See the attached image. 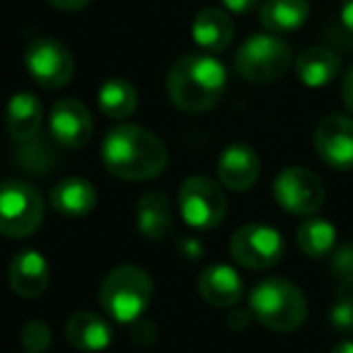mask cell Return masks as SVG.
Returning <instances> with one entry per match:
<instances>
[{
    "mask_svg": "<svg viewBox=\"0 0 353 353\" xmlns=\"http://www.w3.org/2000/svg\"><path fill=\"white\" fill-rule=\"evenodd\" d=\"M44 221V199L22 179L0 184V235L10 240L30 237Z\"/></svg>",
    "mask_w": 353,
    "mask_h": 353,
    "instance_id": "8992f818",
    "label": "cell"
},
{
    "mask_svg": "<svg viewBox=\"0 0 353 353\" xmlns=\"http://www.w3.org/2000/svg\"><path fill=\"white\" fill-rule=\"evenodd\" d=\"M274 199L283 211L310 218L324 203V184L307 167H288L274 179Z\"/></svg>",
    "mask_w": 353,
    "mask_h": 353,
    "instance_id": "9c48e42d",
    "label": "cell"
},
{
    "mask_svg": "<svg viewBox=\"0 0 353 353\" xmlns=\"http://www.w3.org/2000/svg\"><path fill=\"white\" fill-rule=\"evenodd\" d=\"M295 242L305 256L322 259L336 250V228L324 218L310 216L300 223L298 232H295Z\"/></svg>",
    "mask_w": 353,
    "mask_h": 353,
    "instance_id": "603a6c76",
    "label": "cell"
},
{
    "mask_svg": "<svg viewBox=\"0 0 353 353\" xmlns=\"http://www.w3.org/2000/svg\"><path fill=\"white\" fill-rule=\"evenodd\" d=\"M92 117L80 99L65 97L49 114V133L63 148H85L92 138Z\"/></svg>",
    "mask_w": 353,
    "mask_h": 353,
    "instance_id": "7c38bea8",
    "label": "cell"
},
{
    "mask_svg": "<svg viewBox=\"0 0 353 353\" xmlns=\"http://www.w3.org/2000/svg\"><path fill=\"white\" fill-rule=\"evenodd\" d=\"M99 109L109 119H128L138 107V92L126 78H109L97 94Z\"/></svg>",
    "mask_w": 353,
    "mask_h": 353,
    "instance_id": "cb8c5ba5",
    "label": "cell"
},
{
    "mask_svg": "<svg viewBox=\"0 0 353 353\" xmlns=\"http://www.w3.org/2000/svg\"><path fill=\"white\" fill-rule=\"evenodd\" d=\"M247 322H250V314L245 312V310H232L230 317H228V324H230V329H245Z\"/></svg>",
    "mask_w": 353,
    "mask_h": 353,
    "instance_id": "d6a6232c",
    "label": "cell"
},
{
    "mask_svg": "<svg viewBox=\"0 0 353 353\" xmlns=\"http://www.w3.org/2000/svg\"><path fill=\"white\" fill-rule=\"evenodd\" d=\"M223 8L230 12H235V15H247V12L256 10L259 8L261 0H221Z\"/></svg>",
    "mask_w": 353,
    "mask_h": 353,
    "instance_id": "f1b7e54d",
    "label": "cell"
},
{
    "mask_svg": "<svg viewBox=\"0 0 353 353\" xmlns=\"http://www.w3.org/2000/svg\"><path fill=\"white\" fill-rule=\"evenodd\" d=\"M92 0H49V6L59 8V10H65V12H75V10H83L88 8Z\"/></svg>",
    "mask_w": 353,
    "mask_h": 353,
    "instance_id": "f546056e",
    "label": "cell"
},
{
    "mask_svg": "<svg viewBox=\"0 0 353 353\" xmlns=\"http://www.w3.org/2000/svg\"><path fill=\"white\" fill-rule=\"evenodd\" d=\"M176 203L184 223L194 230H213L228 213V196L221 182L206 174H192L184 179L176 194Z\"/></svg>",
    "mask_w": 353,
    "mask_h": 353,
    "instance_id": "52a82bcc",
    "label": "cell"
},
{
    "mask_svg": "<svg viewBox=\"0 0 353 353\" xmlns=\"http://www.w3.org/2000/svg\"><path fill=\"white\" fill-rule=\"evenodd\" d=\"M176 250H179V254L187 256V259H199V256L203 254V245L192 235L182 237V240L176 242Z\"/></svg>",
    "mask_w": 353,
    "mask_h": 353,
    "instance_id": "83f0119b",
    "label": "cell"
},
{
    "mask_svg": "<svg viewBox=\"0 0 353 353\" xmlns=\"http://www.w3.org/2000/svg\"><path fill=\"white\" fill-rule=\"evenodd\" d=\"M65 336L70 346H75L83 353H102L112 343V327L107 319L90 310H80L65 324Z\"/></svg>",
    "mask_w": 353,
    "mask_h": 353,
    "instance_id": "e0dca14e",
    "label": "cell"
},
{
    "mask_svg": "<svg viewBox=\"0 0 353 353\" xmlns=\"http://www.w3.org/2000/svg\"><path fill=\"white\" fill-rule=\"evenodd\" d=\"M136 225L143 237L148 240H165L174 230V218H172V203L167 194L148 192L136 203Z\"/></svg>",
    "mask_w": 353,
    "mask_h": 353,
    "instance_id": "ac0fdd59",
    "label": "cell"
},
{
    "mask_svg": "<svg viewBox=\"0 0 353 353\" xmlns=\"http://www.w3.org/2000/svg\"><path fill=\"white\" fill-rule=\"evenodd\" d=\"M341 94H343V104H346V109L351 112V117H353V68L348 70L346 80H343Z\"/></svg>",
    "mask_w": 353,
    "mask_h": 353,
    "instance_id": "4dcf8cb0",
    "label": "cell"
},
{
    "mask_svg": "<svg viewBox=\"0 0 353 353\" xmlns=\"http://www.w3.org/2000/svg\"><path fill=\"white\" fill-rule=\"evenodd\" d=\"M261 162L254 148L245 145V143H235L223 150L221 160H218V179L223 187L230 192H247L254 187L259 179Z\"/></svg>",
    "mask_w": 353,
    "mask_h": 353,
    "instance_id": "4fadbf2b",
    "label": "cell"
},
{
    "mask_svg": "<svg viewBox=\"0 0 353 353\" xmlns=\"http://www.w3.org/2000/svg\"><path fill=\"white\" fill-rule=\"evenodd\" d=\"M329 324L336 334L353 336V283H339L336 303L329 310Z\"/></svg>",
    "mask_w": 353,
    "mask_h": 353,
    "instance_id": "d4e9b609",
    "label": "cell"
},
{
    "mask_svg": "<svg viewBox=\"0 0 353 353\" xmlns=\"http://www.w3.org/2000/svg\"><path fill=\"white\" fill-rule=\"evenodd\" d=\"M339 17H341V25L346 27V30L353 34V0H343Z\"/></svg>",
    "mask_w": 353,
    "mask_h": 353,
    "instance_id": "1f68e13d",
    "label": "cell"
},
{
    "mask_svg": "<svg viewBox=\"0 0 353 353\" xmlns=\"http://www.w3.org/2000/svg\"><path fill=\"white\" fill-rule=\"evenodd\" d=\"M332 353H353V341H341L332 348Z\"/></svg>",
    "mask_w": 353,
    "mask_h": 353,
    "instance_id": "836d02e7",
    "label": "cell"
},
{
    "mask_svg": "<svg viewBox=\"0 0 353 353\" xmlns=\"http://www.w3.org/2000/svg\"><path fill=\"white\" fill-rule=\"evenodd\" d=\"M41 121H44V109H41V102L37 99V94L32 92L12 94L6 109V126L12 141L27 143L32 138H37Z\"/></svg>",
    "mask_w": 353,
    "mask_h": 353,
    "instance_id": "d6986e66",
    "label": "cell"
},
{
    "mask_svg": "<svg viewBox=\"0 0 353 353\" xmlns=\"http://www.w3.org/2000/svg\"><path fill=\"white\" fill-rule=\"evenodd\" d=\"M230 256L245 269H271L283 259V237L276 228L250 223V225H242L232 232Z\"/></svg>",
    "mask_w": 353,
    "mask_h": 353,
    "instance_id": "ba28073f",
    "label": "cell"
},
{
    "mask_svg": "<svg viewBox=\"0 0 353 353\" xmlns=\"http://www.w3.org/2000/svg\"><path fill=\"white\" fill-rule=\"evenodd\" d=\"M8 279H10V288L15 290L20 298H39L49 285V261L44 254L37 250H25L10 261L8 269Z\"/></svg>",
    "mask_w": 353,
    "mask_h": 353,
    "instance_id": "5bb4252c",
    "label": "cell"
},
{
    "mask_svg": "<svg viewBox=\"0 0 353 353\" xmlns=\"http://www.w3.org/2000/svg\"><path fill=\"white\" fill-rule=\"evenodd\" d=\"M310 3L307 0H266L259 8V20L264 30L283 34L295 32L307 22Z\"/></svg>",
    "mask_w": 353,
    "mask_h": 353,
    "instance_id": "7402d4cb",
    "label": "cell"
},
{
    "mask_svg": "<svg viewBox=\"0 0 353 353\" xmlns=\"http://www.w3.org/2000/svg\"><path fill=\"white\" fill-rule=\"evenodd\" d=\"M192 37L201 49L211 51V54H218V51H225L228 46H230L232 37H235V30H232V22L225 10L203 8V10L194 17Z\"/></svg>",
    "mask_w": 353,
    "mask_h": 353,
    "instance_id": "ffe728a7",
    "label": "cell"
},
{
    "mask_svg": "<svg viewBox=\"0 0 353 353\" xmlns=\"http://www.w3.org/2000/svg\"><path fill=\"white\" fill-rule=\"evenodd\" d=\"M314 150L334 170H353V119L329 114L317 123Z\"/></svg>",
    "mask_w": 353,
    "mask_h": 353,
    "instance_id": "8fae6325",
    "label": "cell"
},
{
    "mask_svg": "<svg viewBox=\"0 0 353 353\" xmlns=\"http://www.w3.org/2000/svg\"><path fill=\"white\" fill-rule=\"evenodd\" d=\"M51 208L63 218H85L97 206V189L83 176H65L51 189Z\"/></svg>",
    "mask_w": 353,
    "mask_h": 353,
    "instance_id": "2e32d148",
    "label": "cell"
},
{
    "mask_svg": "<svg viewBox=\"0 0 353 353\" xmlns=\"http://www.w3.org/2000/svg\"><path fill=\"white\" fill-rule=\"evenodd\" d=\"M332 274L339 279V283H353V245H341L332 252Z\"/></svg>",
    "mask_w": 353,
    "mask_h": 353,
    "instance_id": "4316f807",
    "label": "cell"
},
{
    "mask_svg": "<svg viewBox=\"0 0 353 353\" xmlns=\"http://www.w3.org/2000/svg\"><path fill=\"white\" fill-rule=\"evenodd\" d=\"M25 63L32 78L46 90L65 88L75 73V61L70 51L51 37H39L27 46Z\"/></svg>",
    "mask_w": 353,
    "mask_h": 353,
    "instance_id": "30bf717a",
    "label": "cell"
},
{
    "mask_svg": "<svg viewBox=\"0 0 353 353\" xmlns=\"http://www.w3.org/2000/svg\"><path fill=\"white\" fill-rule=\"evenodd\" d=\"M228 85V70L206 54L182 56L167 75V94L182 112L201 114L221 102Z\"/></svg>",
    "mask_w": 353,
    "mask_h": 353,
    "instance_id": "7a4b0ae2",
    "label": "cell"
},
{
    "mask_svg": "<svg viewBox=\"0 0 353 353\" xmlns=\"http://www.w3.org/2000/svg\"><path fill=\"white\" fill-rule=\"evenodd\" d=\"M293 65L290 46L274 34H252L235 54V70L247 83H274Z\"/></svg>",
    "mask_w": 353,
    "mask_h": 353,
    "instance_id": "5b68a950",
    "label": "cell"
},
{
    "mask_svg": "<svg viewBox=\"0 0 353 353\" xmlns=\"http://www.w3.org/2000/svg\"><path fill=\"white\" fill-rule=\"evenodd\" d=\"M339 63L336 54L324 46H310L303 54L295 59V73H298V80L307 88H324L329 85L334 78L339 75Z\"/></svg>",
    "mask_w": 353,
    "mask_h": 353,
    "instance_id": "44dd1931",
    "label": "cell"
},
{
    "mask_svg": "<svg viewBox=\"0 0 353 353\" xmlns=\"http://www.w3.org/2000/svg\"><path fill=\"white\" fill-rule=\"evenodd\" d=\"M155 285L145 269L133 264L117 266L107 274L99 288V303L104 312L121 324L138 322L152 303Z\"/></svg>",
    "mask_w": 353,
    "mask_h": 353,
    "instance_id": "277c9868",
    "label": "cell"
},
{
    "mask_svg": "<svg viewBox=\"0 0 353 353\" xmlns=\"http://www.w3.org/2000/svg\"><path fill=\"white\" fill-rule=\"evenodd\" d=\"M22 346H25L27 353H44L46 348L51 346V329L46 322L41 319H32V322L25 324L20 336Z\"/></svg>",
    "mask_w": 353,
    "mask_h": 353,
    "instance_id": "484cf974",
    "label": "cell"
},
{
    "mask_svg": "<svg viewBox=\"0 0 353 353\" xmlns=\"http://www.w3.org/2000/svg\"><path fill=\"white\" fill-rule=\"evenodd\" d=\"M250 312L276 334H290L307 319L303 290L285 279H266L250 293Z\"/></svg>",
    "mask_w": 353,
    "mask_h": 353,
    "instance_id": "3957f363",
    "label": "cell"
},
{
    "mask_svg": "<svg viewBox=\"0 0 353 353\" xmlns=\"http://www.w3.org/2000/svg\"><path fill=\"white\" fill-rule=\"evenodd\" d=\"M199 293L213 307H235L245 293V281L232 266L213 264L199 276Z\"/></svg>",
    "mask_w": 353,
    "mask_h": 353,
    "instance_id": "9a60e30c",
    "label": "cell"
},
{
    "mask_svg": "<svg viewBox=\"0 0 353 353\" xmlns=\"http://www.w3.org/2000/svg\"><path fill=\"white\" fill-rule=\"evenodd\" d=\"M104 167L123 182H148L165 172L167 148L148 128L121 123L102 143Z\"/></svg>",
    "mask_w": 353,
    "mask_h": 353,
    "instance_id": "6da1fadb",
    "label": "cell"
}]
</instances>
